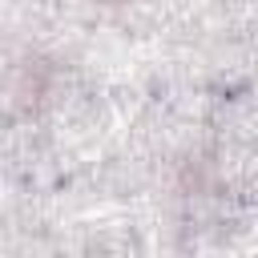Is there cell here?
I'll use <instances>...</instances> for the list:
<instances>
[{"instance_id":"cell-1","label":"cell","mask_w":258,"mask_h":258,"mask_svg":"<svg viewBox=\"0 0 258 258\" xmlns=\"http://www.w3.org/2000/svg\"><path fill=\"white\" fill-rule=\"evenodd\" d=\"M105 4H121V0H105Z\"/></svg>"}]
</instances>
